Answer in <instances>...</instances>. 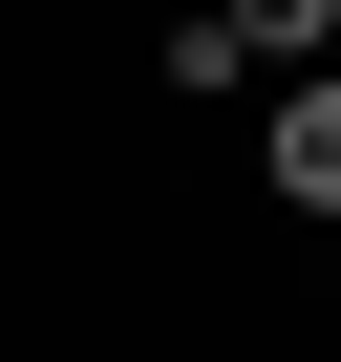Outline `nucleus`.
I'll list each match as a JSON object with an SVG mask.
<instances>
[{
	"instance_id": "f257e3e1",
	"label": "nucleus",
	"mask_w": 341,
	"mask_h": 362,
	"mask_svg": "<svg viewBox=\"0 0 341 362\" xmlns=\"http://www.w3.org/2000/svg\"><path fill=\"white\" fill-rule=\"evenodd\" d=\"M256 170H277V214H341V86H320V64L277 86V128H256Z\"/></svg>"
},
{
	"instance_id": "f03ea898",
	"label": "nucleus",
	"mask_w": 341,
	"mask_h": 362,
	"mask_svg": "<svg viewBox=\"0 0 341 362\" xmlns=\"http://www.w3.org/2000/svg\"><path fill=\"white\" fill-rule=\"evenodd\" d=\"M214 43H235V64H320V43H341V0H214Z\"/></svg>"
},
{
	"instance_id": "7ed1b4c3",
	"label": "nucleus",
	"mask_w": 341,
	"mask_h": 362,
	"mask_svg": "<svg viewBox=\"0 0 341 362\" xmlns=\"http://www.w3.org/2000/svg\"><path fill=\"white\" fill-rule=\"evenodd\" d=\"M320 86H341V43H320Z\"/></svg>"
}]
</instances>
